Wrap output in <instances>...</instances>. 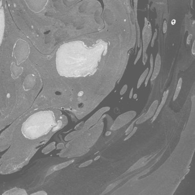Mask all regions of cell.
<instances>
[{
  "label": "cell",
  "mask_w": 195,
  "mask_h": 195,
  "mask_svg": "<svg viewBox=\"0 0 195 195\" xmlns=\"http://www.w3.org/2000/svg\"><path fill=\"white\" fill-rule=\"evenodd\" d=\"M57 124L52 112H41L31 116L23 124L22 131L27 138L37 139L48 133Z\"/></svg>",
  "instance_id": "1"
},
{
  "label": "cell",
  "mask_w": 195,
  "mask_h": 195,
  "mask_svg": "<svg viewBox=\"0 0 195 195\" xmlns=\"http://www.w3.org/2000/svg\"><path fill=\"white\" fill-rule=\"evenodd\" d=\"M136 115L137 113L133 111H129L121 114L116 118L114 124L112 126L111 130H117L122 128L133 120Z\"/></svg>",
  "instance_id": "2"
},
{
  "label": "cell",
  "mask_w": 195,
  "mask_h": 195,
  "mask_svg": "<svg viewBox=\"0 0 195 195\" xmlns=\"http://www.w3.org/2000/svg\"><path fill=\"white\" fill-rule=\"evenodd\" d=\"M142 52L143 55L146 54L148 45L152 38V28L150 23L145 17L144 18V26L142 32Z\"/></svg>",
  "instance_id": "3"
},
{
  "label": "cell",
  "mask_w": 195,
  "mask_h": 195,
  "mask_svg": "<svg viewBox=\"0 0 195 195\" xmlns=\"http://www.w3.org/2000/svg\"><path fill=\"white\" fill-rule=\"evenodd\" d=\"M109 110H110V107L108 106L100 108L85 122L83 128H82V130L84 131L88 130L92 126H93L94 125H95L96 123H97V122L99 121V120L100 119V118L102 116V115L104 113H106Z\"/></svg>",
  "instance_id": "4"
},
{
  "label": "cell",
  "mask_w": 195,
  "mask_h": 195,
  "mask_svg": "<svg viewBox=\"0 0 195 195\" xmlns=\"http://www.w3.org/2000/svg\"><path fill=\"white\" fill-rule=\"evenodd\" d=\"M158 104L159 101L158 100L154 101L148 108L147 112L145 114L142 115L141 117H140L138 120L135 122V124L137 125L141 124L145 122L150 118H152L156 113L157 108L158 106Z\"/></svg>",
  "instance_id": "5"
},
{
  "label": "cell",
  "mask_w": 195,
  "mask_h": 195,
  "mask_svg": "<svg viewBox=\"0 0 195 195\" xmlns=\"http://www.w3.org/2000/svg\"><path fill=\"white\" fill-rule=\"evenodd\" d=\"M161 66V57L160 55L158 53L156 55L155 62L154 65V69L152 75L150 78V81H152L157 78L159 74Z\"/></svg>",
  "instance_id": "6"
},
{
  "label": "cell",
  "mask_w": 195,
  "mask_h": 195,
  "mask_svg": "<svg viewBox=\"0 0 195 195\" xmlns=\"http://www.w3.org/2000/svg\"><path fill=\"white\" fill-rule=\"evenodd\" d=\"M73 162H74V160H71L67 161L66 162L57 164V165H55L51 167L49 169V170L48 171L47 173L46 174V176L50 175V174H52V173L55 172V171H59V170H61L62 169L64 168L65 167H67L68 166L70 165Z\"/></svg>",
  "instance_id": "7"
},
{
  "label": "cell",
  "mask_w": 195,
  "mask_h": 195,
  "mask_svg": "<svg viewBox=\"0 0 195 195\" xmlns=\"http://www.w3.org/2000/svg\"><path fill=\"white\" fill-rule=\"evenodd\" d=\"M168 93H169V90H167L166 91H165L164 92V94H163L162 100L161 101V103H160V105H158V107L157 108V110L156 111V113H155L154 116L152 117V122H153L157 119V118L158 117V116L160 114V113L162 109L163 108V106H164V105H165V104L166 103V100L167 99V97H168Z\"/></svg>",
  "instance_id": "8"
},
{
  "label": "cell",
  "mask_w": 195,
  "mask_h": 195,
  "mask_svg": "<svg viewBox=\"0 0 195 195\" xmlns=\"http://www.w3.org/2000/svg\"><path fill=\"white\" fill-rule=\"evenodd\" d=\"M3 195H27V193L25 190L15 188L6 192L4 194H3Z\"/></svg>",
  "instance_id": "9"
},
{
  "label": "cell",
  "mask_w": 195,
  "mask_h": 195,
  "mask_svg": "<svg viewBox=\"0 0 195 195\" xmlns=\"http://www.w3.org/2000/svg\"><path fill=\"white\" fill-rule=\"evenodd\" d=\"M149 62H150V69L149 70L148 74L146 77V78L145 80V86L146 87L148 84V82L149 80V79L151 78V76L152 75V72H153V69H154V57L152 54H151L150 57V60H149Z\"/></svg>",
  "instance_id": "10"
},
{
  "label": "cell",
  "mask_w": 195,
  "mask_h": 195,
  "mask_svg": "<svg viewBox=\"0 0 195 195\" xmlns=\"http://www.w3.org/2000/svg\"><path fill=\"white\" fill-rule=\"evenodd\" d=\"M85 131L84 130H83L82 129L81 130H77L74 131H73L70 133H69L68 134H67L65 138V140L66 141H68V140H70L71 139H73L79 135H80L81 134H82L83 132H84Z\"/></svg>",
  "instance_id": "11"
},
{
  "label": "cell",
  "mask_w": 195,
  "mask_h": 195,
  "mask_svg": "<svg viewBox=\"0 0 195 195\" xmlns=\"http://www.w3.org/2000/svg\"><path fill=\"white\" fill-rule=\"evenodd\" d=\"M148 71H149V68H147L144 71V72L141 74V75H140V77L139 79V80L138 81V83H137V89H139L140 87V86L142 84L143 82L145 80L146 77L148 74Z\"/></svg>",
  "instance_id": "12"
},
{
  "label": "cell",
  "mask_w": 195,
  "mask_h": 195,
  "mask_svg": "<svg viewBox=\"0 0 195 195\" xmlns=\"http://www.w3.org/2000/svg\"><path fill=\"white\" fill-rule=\"evenodd\" d=\"M182 78H179L178 81V83H177V87H176V90H175V94H174V97H173V101H175L177 98H178L179 94H180V92L181 91V87H182Z\"/></svg>",
  "instance_id": "13"
},
{
  "label": "cell",
  "mask_w": 195,
  "mask_h": 195,
  "mask_svg": "<svg viewBox=\"0 0 195 195\" xmlns=\"http://www.w3.org/2000/svg\"><path fill=\"white\" fill-rule=\"evenodd\" d=\"M56 143L55 142H52L50 144H49L48 145H47L45 148H43L42 150V152L45 155L48 154L49 152L53 151L54 149L56 148Z\"/></svg>",
  "instance_id": "14"
},
{
  "label": "cell",
  "mask_w": 195,
  "mask_h": 195,
  "mask_svg": "<svg viewBox=\"0 0 195 195\" xmlns=\"http://www.w3.org/2000/svg\"><path fill=\"white\" fill-rule=\"evenodd\" d=\"M135 23H136V26H137V46L138 47H140V42H141V40H140V26L139 25V23L138 21L137 18H134Z\"/></svg>",
  "instance_id": "15"
},
{
  "label": "cell",
  "mask_w": 195,
  "mask_h": 195,
  "mask_svg": "<svg viewBox=\"0 0 195 195\" xmlns=\"http://www.w3.org/2000/svg\"><path fill=\"white\" fill-rule=\"evenodd\" d=\"M144 158L140 159L139 161H138V162H137L135 164H134L132 166H131L130 167V169H129V171H132L133 170H135V169L139 168V167H140L141 165L144 162Z\"/></svg>",
  "instance_id": "16"
},
{
  "label": "cell",
  "mask_w": 195,
  "mask_h": 195,
  "mask_svg": "<svg viewBox=\"0 0 195 195\" xmlns=\"http://www.w3.org/2000/svg\"><path fill=\"white\" fill-rule=\"evenodd\" d=\"M142 41H141L140 46V49L139 50V51L138 52L137 57H136L135 59L134 62V65H135L137 63V62H138V61L140 59V58L141 57V55H142Z\"/></svg>",
  "instance_id": "17"
},
{
  "label": "cell",
  "mask_w": 195,
  "mask_h": 195,
  "mask_svg": "<svg viewBox=\"0 0 195 195\" xmlns=\"http://www.w3.org/2000/svg\"><path fill=\"white\" fill-rule=\"evenodd\" d=\"M138 119H139V118H137V119H135L134 121H133L132 122L131 124H130V125L129 126V128L127 129V130L125 131V135H128L130 133V132L133 129V128H134V124L135 122L138 120Z\"/></svg>",
  "instance_id": "18"
},
{
  "label": "cell",
  "mask_w": 195,
  "mask_h": 195,
  "mask_svg": "<svg viewBox=\"0 0 195 195\" xmlns=\"http://www.w3.org/2000/svg\"><path fill=\"white\" fill-rule=\"evenodd\" d=\"M137 130H138V128L137 127H134L133 128V129L132 130L128 135V136L124 139V141H127L129 139H130L131 137H132L135 134V133L136 132Z\"/></svg>",
  "instance_id": "19"
},
{
  "label": "cell",
  "mask_w": 195,
  "mask_h": 195,
  "mask_svg": "<svg viewBox=\"0 0 195 195\" xmlns=\"http://www.w3.org/2000/svg\"><path fill=\"white\" fill-rule=\"evenodd\" d=\"M93 162V160H88L87 161H85L83 163H82V164H81L79 167V168H83V167H87L88 166V165H90Z\"/></svg>",
  "instance_id": "20"
},
{
  "label": "cell",
  "mask_w": 195,
  "mask_h": 195,
  "mask_svg": "<svg viewBox=\"0 0 195 195\" xmlns=\"http://www.w3.org/2000/svg\"><path fill=\"white\" fill-rule=\"evenodd\" d=\"M120 181H119V182H116V183H113V184H112L111 185H110L109 186H108L107 188V189H106V190L104 191V193H108V192H109L110 191H111L112 189H113L117 184H119V183H120Z\"/></svg>",
  "instance_id": "21"
},
{
  "label": "cell",
  "mask_w": 195,
  "mask_h": 195,
  "mask_svg": "<svg viewBox=\"0 0 195 195\" xmlns=\"http://www.w3.org/2000/svg\"><path fill=\"white\" fill-rule=\"evenodd\" d=\"M157 35H158L157 29H156L155 31L154 32V35H153V36H152V39L151 40V47H153L154 46L155 42V40H156V38H157Z\"/></svg>",
  "instance_id": "22"
},
{
  "label": "cell",
  "mask_w": 195,
  "mask_h": 195,
  "mask_svg": "<svg viewBox=\"0 0 195 195\" xmlns=\"http://www.w3.org/2000/svg\"><path fill=\"white\" fill-rule=\"evenodd\" d=\"M128 89V85L127 84L124 85V86L122 87V88H121L120 90V95L123 96V95H124L125 93L126 92Z\"/></svg>",
  "instance_id": "23"
},
{
  "label": "cell",
  "mask_w": 195,
  "mask_h": 195,
  "mask_svg": "<svg viewBox=\"0 0 195 195\" xmlns=\"http://www.w3.org/2000/svg\"><path fill=\"white\" fill-rule=\"evenodd\" d=\"M167 30V21L166 20H165L163 22V28H162V31H163V33L164 34H165L166 31Z\"/></svg>",
  "instance_id": "24"
},
{
  "label": "cell",
  "mask_w": 195,
  "mask_h": 195,
  "mask_svg": "<svg viewBox=\"0 0 195 195\" xmlns=\"http://www.w3.org/2000/svg\"><path fill=\"white\" fill-rule=\"evenodd\" d=\"M147 59H148V55H147V53H146V54H145L144 55H143L142 63H143V65H146V63H147Z\"/></svg>",
  "instance_id": "25"
},
{
  "label": "cell",
  "mask_w": 195,
  "mask_h": 195,
  "mask_svg": "<svg viewBox=\"0 0 195 195\" xmlns=\"http://www.w3.org/2000/svg\"><path fill=\"white\" fill-rule=\"evenodd\" d=\"M31 195H47V193L44 191H38L36 193H32L31 194Z\"/></svg>",
  "instance_id": "26"
},
{
  "label": "cell",
  "mask_w": 195,
  "mask_h": 195,
  "mask_svg": "<svg viewBox=\"0 0 195 195\" xmlns=\"http://www.w3.org/2000/svg\"><path fill=\"white\" fill-rule=\"evenodd\" d=\"M192 38H193V35L192 34H190L188 36V37L187 38V40H186V43H187V44H188V45L190 44L191 40L192 39Z\"/></svg>",
  "instance_id": "27"
},
{
  "label": "cell",
  "mask_w": 195,
  "mask_h": 195,
  "mask_svg": "<svg viewBox=\"0 0 195 195\" xmlns=\"http://www.w3.org/2000/svg\"><path fill=\"white\" fill-rule=\"evenodd\" d=\"M192 54L195 55V41H194V43H193V46H192Z\"/></svg>",
  "instance_id": "28"
},
{
  "label": "cell",
  "mask_w": 195,
  "mask_h": 195,
  "mask_svg": "<svg viewBox=\"0 0 195 195\" xmlns=\"http://www.w3.org/2000/svg\"><path fill=\"white\" fill-rule=\"evenodd\" d=\"M133 88H132L131 90H130V96H129V98L131 99L133 96Z\"/></svg>",
  "instance_id": "29"
},
{
  "label": "cell",
  "mask_w": 195,
  "mask_h": 195,
  "mask_svg": "<svg viewBox=\"0 0 195 195\" xmlns=\"http://www.w3.org/2000/svg\"><path fill=\"white\" fill-rule=\"evenodd\" d=\"M100 158V156H98V157H96L95 159V160H97L99 158Z\"/></svg>",
  "instance_id": "30"
}]
</instances>
